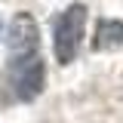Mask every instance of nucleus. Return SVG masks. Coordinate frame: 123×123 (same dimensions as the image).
Returning <instances> with one entry per match:
<instances>
[{"instance_id": "nucleus-1", "label": "nucleus", "mask_w": 123, "mask_h": 123, "mask_svg": "<svg viewBox=\"0 0 123 123\" xmlns=\"http://www.w3.org/2000/svg\"><path fill=\"white\" fill-rule=\"evenodd\" d=\"M46 68L40 46L9 49V62L0 71V105H25L43 92Z\"/></svg>"}, {"instance_id": "nucleus-3", "label": "nucleus", "mask_w": 123, "mask_h": 123, "mask_svg": "<svg viewBox=\"0 0 123 123\" xmlns=\"http://www.w3.org/2000/svg\"><path fill=\"white\" fill-rule=\"evenodd\" d=\"M92 49H98V52H117V49H123V22L120 18H102L95 25Z\"/></svg>"}, {"instance_id": "nucleus-2", "label": "nucleus", "mask_w": 123, "mask_h": 123, "mask_svg": "<svg viewBox=\"0 0 123 123\" xmlns=\"http://www.w3.org/2000/svg\"><path fill=\"white\" fill-rule=\"evenodd\" d=\"M83 31H86V6L83 3H71L65 12L55 15L52 22V52L59 65H71L80 52L83 43Z\"/></svg>"}, {"instance_id": "nucleus-4", "label": "nucleus", "mask_w": 123, "mask_h": 123, "mask_svg": "<svg viewBox=\"0 0 123 123\" xmlns=\"http://www.w3.org/2000/svg\"><path fill=\"white\" fill-rule=\"evenodd\" d=\"M0 28H3V25H0Z\"/></svg>"}]
</instances>
